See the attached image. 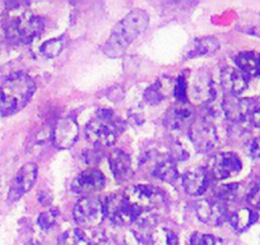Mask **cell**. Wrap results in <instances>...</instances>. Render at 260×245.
Returning <instances> with one entry per match:
<instances>
[{"mask_svg":"<svg viewBox=\"0 0 260 245\" xmlns=\"http://www.w3.org/2000/svg\"><path fill=\"white\" fill-rule=\"evenodd\" d=\"M148 22V14L141 9L126 14L112 29L109 40L104 45L105 54L110 57H117L124 54L126 47L146 31Z\"/></svg>","mask_w":260,"mask_h":245,"instance_id":"1","label":"cell"},{"mask_svg":"<svg viewBox=\"0 0 260 245\" xmlns=\"http://www.w3.org/2000/svg\"><path fill=\"white\" fill-rule=\"evenodd\" d=\"M36 89L34 79L27 74H16L0 87V114L13 115L23 109Z\"/></svg>","mask_w":260,"mask_h":245,"instance_id":"2","label":"cell"},{"mask_svg":"<svg viewBox=\"0 0 260 245\" xmlns=\"http://www.w3.org/2000/svg\"><path fill=\"white\" fill-rule=\"evenodd\" d=\"M6 23V35L9 41L14 44H29L44 31V22L36 14L28 11L16 13L12 9Z\"/></svg>","mask_w":260,"mask_h":245,"instance_id":"3","label":"cell"},{"mask_svg":"<svg viewBox=\"0 0 260 245\" xmlns=\"http://www.w3.org/2000/svg\"><path fill=\"white\" fill-rule=\"evenodd\" d=\"M104 213L115 225L126 226L134 224L142 212L130 203L124 194H112L105 201Z\"/></svg>","mask_w":260,"mask_h":245,"instance_id":"4","label":"cell"},{"mask_svg":"<svg viewBox=\"0 0 260 245\" xmlns=\"http://www.w3.org/2000/svg\"><path fill=\"white\" fill-rule=\"evenodd\" d=\"M190 139L198 151L208 152L218 143V133L212 120L207 117L194 119L189 129Z\"/></svg>","mask_w":260,"mask_h":245,"instance_id":"5","label":"cell"},{"mask_svg":"<svg viewBox=\"0 0 260 245\" xmlns=\"http://www.w3.org/2000/svg\"><path fill=\"white\" fill-rule=\"evenodd\" d=\"M124 196L141 212L151 211L164 203V196H162L161 191L154 187L144 186V184L132 186L126 189Z\"/></svg>","mask_w":260,"mask_h":245,"instance_id":"6","label":"cell"},{"mask_svg":"<svg viewBox=\"0 0 260 245\" xmlns=\"http://www.w3.org/2000/svg\"><path fill=\"white\" fill-rule=\"evenodd\" d=\"M242 169L240 157L234 152H222L211 157L207 166V172L213 179L222 180L239 174Z\"/></svg>","mask_w":260,"mask_h":245,"instance_id":"7","label":"cell"},{"mask_svg":"<svg viewBox=\"0 0 260 245\" xmlns=\"http://www.w3.org/2000/svg\"><path fill=\"white\" fill-rule=\"evenodd\" d=\"M74 220L83 227H93L100 225L104 219V204L93 197H83L77 202L73 212Z\"/></svg>","mask_w":260,"mask_h":245,"instance_id":"8","label":"cell"},{"mask_svg":"<svg viewBox=\"0 0 260 245\" xmlns=\"http://www.w3.org/2000/svg\"><path fill=\"white\" fill-rule=\"evenodd\" d=\"M37 166L34 162L23 165L18 172L16 174L14 179L12 180L11 189L8 193V201L16 202L17 199L21 198L24 193L31 191L32 187L35 186L37 179Z\"/></svg>","mask_w":260,"mask_h":245,"instance_id":"9","label":"cell"},{"mask_svg":"<svg viewBox=\"0 0 260 245\" xmlns=\"http://www.w3.org/2000/svg\"><path fill=\"white\" fill-rule=\"evenodd\" d=\"M197 216L204 224L209 226H218L229 219V209L222 201L204 199L195 206Z\"/></svg>","mask_w":260,"mask_h":245,"instance_id":"10","label":"cell"},{"mask_svg":"<svg viewBox=\"0 0 260 245\" xmlns=\"http://www.w3.org/2000/svg\"><path fill=\"white\" fill-rule=\"evenodd\" d=\"M190 99L198 104H207L214 99V86L211 76L206 71H199L191 77L187 84Z\"/></svg>","mask_w":260,"mask_h":245,"instance_id":"11","label":"cell"},{"mask_svg":"<svg viewBox=\"0 0 260 245\" xmlns=\"http://www.w3.org/2000/svg\"><path fill=\"white\" fill-rule=\"evenodd\" d=\"M194 121L191 107L186 102H177L172 107H170L166 112L165 117V124L171 132L176 133H184L189 131Z\"/></svg>","mask_w":260,"mask_h":245,"instance_id":"12","label":"cell"},{"mask_svg":"<svg viewBox=\"0 0 260 245\" xmlns=\"http://www.w3.org/2000/svg\"><path fill=\"white\" fill-rule=\"evenodd\" d=\"M78 134L79 128L76 119L72 116L62 117L56 122L52 131V142L57 148L68 149L76 143Z\"/></svg>","mask_w":260,"mask_h":245,"instance_id":"13","label":"cell"},{"mask_svg":"<svg viewBox=\"0 0 260 245\" xmlns=\"http://www.w3.org/2000/svg\"><path fill=\"white\" fill-rule=\"evenodd\" d=\"M252 104H254V101H251V100L239 99V97L229 95V96L224 97L223 102H222V111L230 121L242 124L249 119Z\"/></svg>","mask_w":260,"mask_h":245,"instance_id":"14","label":"cell"},{"mask_svg":"<svg viewBox=\"0 0 260 245\" xmlns=\"http://www.w3.org/2000/svg\"><path fill=\"white\" fill-rule=\"evenodd\" d=\"M116 132L101 119L92 120L86 127L87 139L100 147L112 146L116 141Z\"/></svg>","mask_w":260,"mask_h":245,"instance_id":"15","label":"cell"},{"mask_svg":"<svg viewBox=\"0 0 260 245\" xmlns=\"http://www.w3.org/2000/svg\"><path fill=\"white\" fill-rule=\"evenodd\" d=\"M104 174L99 170L89 169L79 174L78 176L74 179L73 184H72V189L76 193L81 194H88L94 193V192H100L105 187Z\"/></svg>","mask_w":260,"mask_h":245,"instance_id":"16","label":"cell"},{"mask_svg":"<svg viewBox=\"0 0 260 245\" xmlns=\"http://www.w3.org/2000/svg\"><path fill=\"white\" fill-rule=\"evenodd\" d=\"M182 187L189 196L197 197L206 192L208 187V172L206 169L187 170L182 176Z\"/></svg>","mask_w":260,"mask_h":245,"instance_id":"17","label":"cell"},{"mask_svg":"<svg viewBox=\"0 0 260 245\" xmlns=\"http://www.w3.org/2000/svg\"><path fill=\"white\" fill-rule=\"evenodd\" d=\"M221 84L230 95L242 94L247 87V77L240 69L227 67L221 72Z\"/></svg>","mask_w":260,"mask_h":245,"instance_id":"18","label":"cell"},{"mask_svg":"<svg viewBox=\"0 0 260 245\" xmlns=\"http://www.w3.org/2000/svg\"><path fill=\"white\" fill-rule=\"evenodd\" d=\"M109 164L112 175L117 181H124L132 175V160L129 155L121 149H115L110 154Z\"/></svg>","mask_w":260,"mask_h":245,"instance_id":"19","label":"cell"},{"mask_svg":"<svg viewBox=\"0 0 260 245\" xmlns=\"http://www.w3.org/2000/svg\"><path fill=\"white\" fill-rule=\"evenodd\" d=\"M236 64L244 74L251 77L260 76V54L255 51H242L236 56Z\"/></svg>","mask_w":260,"mask_h":245,"instance_id":"20","label":"cell"},{"mask_svg":"<svg viewBox=\"0 0 260 245\" xmlns=\"http://www.w3.org/2000/svg\"><path fill=\"white\" fill-rule=\"evenodd\" d=\"M175 84L170 79H159L156 83L152 84L149 88H147L144 97L149 104H158L164 99H166L171 92H174Z\"/></svg>","mask_w":260,"mask_h":245,"instance_id":"21","label":"cell"},{"mask_svg":"<svg viewBox=\"0 0 260 245\" xmlns=\"http://www.w3.org/2000/svg\"><path fill=\"white\" fill-rule=\"evenodd\" d=\"M153 176L171 184V182L176 181V179L179 177V170H177L176 164L171 159H165L156 165L153 170Z\"/></svg>","mask_w":260,"mask_h":245,"instance_id":"22","label":"cell"},{"mask_svg":"<svg viewBox=\"0 0 260 245\" xmlns=\"http://www.w3.org/2000/svg\"><path fill=\"white\" fill-rule=\"evenodd\" d=\"M259 216L250 208H241L231 216V226L236 231H245L257 221Z\"/></svg>","mask_w":260,"mask_h":245,"instance_id":"23","label":"cell"},{"mask_svg":"<svg viewBox=\"0 0 260 245\" xmlns=\"http://www.w3.org/2000/svg\"><path fill=\"white\" fill-rule=\"evenodd\" d=\"M219 49V42L216 37H203L195 41L194 47H192L190 56H206V55H212L217 52Z\"/></svg>","mask_w":260,"mask_h":245,"instance_id":"24","label":"cell"},{"mask_svg":"<svg viewBox=\"0 0 260 245\" xmlns=\"http://www.w3.org/2000/svg\"><path fill=\"white\" fill-rule=\"evenodd\" d=\"M148 245H177L176 235L166 227H154L148 237Z\"/></svg>","mask_w":260,"mask_h":245,"instance_id":"25","label":"cell"},{"mask_svg":"<svg viewBox=\"0 0 260 245\" xmlns=\"http://www.w3.org/2000/svg\"><path fill=\"white\" fill-rule=\"evenodd\" d=\"M57 245H91V242L87 239L86 235L83 234V231L74 229L64 232L59 239V244Z\"/></svg>","mask_w":260,"mask_h":245,"instance_id":"26","label":"cell"},{"mask_svg":"<svg viewBox=\"0 0 260 245\" xmlns=\"http://www.w3.org/2000/svg\"><path fill=\"white\" fill-rule=\"evenodd\" d=\"M62 50V41L59 39H52L49 41L44 42L40 47V51L47 59H51V57H56L57 55L61 52Z\"/></svg>","mask_w":260,"mask_h":245,"instance_id":"27","label":"cell"},{"mask_svg":"<svg viewBox=\"0 0 260 245\" xmlns=\"http://www.w3.org/2000/svg\"><path fill=\"white\" fill-rule=\"evenodd\" d=\"M237 191H239L237 184H224V186H221L217 189L218 201H231V199H234L237 196Z\"/></svg>","mask_w":260,"mask_h":245,"instance_id":"28","label":"cell"},{"mask_svg":"<svg viewBox=\"0 0 260 245\" xmlns=\"http://www.w3.org/2000/svg\"><path fill=\"white\" fill-rule=\"evenodd\" d=\"M174 95L179 102H186V96H187V83L185 81L184 77H180L177 79V82L175 83V89Z\"/></svg>","mask_w":260,"mask_h":245,"instance_id":"29","label":"cell"},{"mask_svg":"<svg viewBox=\"0 0 260 245\" xmlns=\"http://www.w3.org/2000/svg\"><path fill=\"white\" fill-rule=\"evenodd\" d=\"M55 221H56V215L52 213V212H42L39 219H37V224L44 230L51 229L54 226Z\"/></svg>","mask_w":260,"mask_h":245,"instance_id":"30","label":"cell"},{"mask_svg":"<svg viewBox=\"0 0 260 245\" xmlns=\"http://www.w3.org/2000/svg\"><path fill=\"white\" fill-rule=\"evenodd\" d=\"M247 202L254 208L260 209V181H256L247 194Z\"/></svg>","mask_w":260,"mask_h":245,"instance_id":"31","label":"cell"},{"mask_svg":"<svg viewBox=\"0 0 260 245\" xmlns=\"http://www.w3.org/2000/svg\"><path fill=\"white\" fill-rule=\"evenodd\" d=\"M214 237L208 234H201L197 232L190 239V245H214Z\"/></svg>","mask_w":260,"mask_h":245,"instance_id":"32","label":"cell"},{"mask_svg":"<svg viewBox=\"0 0 260 245\" xmlns=\"http://www.w3.org/2000/svg\"><path fill=\"white\" fill-rule=\"evenodd\" d=\"M247 121L251 122L252 126L256 127V128H260V102L252 104Z\"/></svg>","mask_w":260,"mask_h":245,"instance_id":"33","label":"cell"},{"mask_svg":"<svg viewBox=\"0 0 260 245\" xmlns=\"http://www.w3.org/2000/svg\"><path fill=\"white\" fill-rule=\"evenodd\" d=\"M246 152L252 159H259L260 157V138L251 139L246 144Z\"/></svg>","mask_w":260,"mask_h":245,"instance_id":"34","label":"cell"},{"mask_svg":"<svg viewBox=\"0 0 260 245\" xmlns=\"http://www.w3.org/2000/svg\"><path fill=\"white\" fill-rule=\"evenodd\" d=\"M26 245H42V244L40 241H37V240H31V241L27 242Z\"/></svg>","mask_w":260,"mask_h":245,"instance_id":"35","label":"cell"},{"mask_svg":"<svg viewBox=\"0 0 260 245\" xmlns=\"http://www.w3.org/2000/svg\"><path fill=\"white\" fill-rule=\"evenodd\" d=\"M0 41H2V40H0ZM0 46H2V42H0Z\"/></svg>","mask_w":260,"mask_h":245,"instance_id":"36","label":"cell"}]
</instances>
